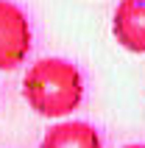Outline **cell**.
Wrapping results in <instances>:
<instances>
[{"mask_svg":"<svg viewBox=\"0 0 145 148\" xmlns=\"http://www.w3.org/2000/svg\"><path fill=\"white\" fill-rule=\"evenodd\" d=\"M23 98L42 117H67L84 98L81 70L59 56L39 59L23 78Z\"/></svg>","mask_w":145,"mask_h":148,"instance_id":"obj_1","label":"cell"},{"mask_svg":"<svg viewBox=\"0 0 145 148\" xmlns=\"http://www.w3.org/2000/svg\"><path fill=\"white\" fill-rule=\"evenodd\" d=\"M31 50V25L20 6L0 0V70H17Z\"/></svg>","mask_w":145,"mask_h":148,"instance_id":"obj_2","label":"cell"},{"mask_svg":"<svg viewBox=\"0 0 145 148\" xmlns=\"http://www.w3.org/2000/svg\"><path fill=\"white\" fill-rule=\"evenodd\" d=\"M114 39L131 53H145V0H120L112 17Z\"/></svg>","mask_w":145,"mask_h":148,"instance_id":"obj_3","label":"cell"},{"mask_svg":"<svg viewBox=\"0 0 145 148\" xmlns=\"http://www.w3.org/2000/svg\"><path fill=\"white\" fill-rule=\"evenodd\" d=\"M39 148H103V143H101V134L92 123L62 120L45 132Z\"/></svg>","mask_w":145,"mask_h":148,"instance_id":"obj_4","label":"cell"},{"mask_svg":"<svg viewBox=\"0 0 145 148\" xmlns=\"http://www.w3.org/2000/svg\"><path fill=\"white\" fill-rule=\"evenodd\" d=\"M123 148H145L142 143H134V145H123Z\"/></svg>","mask_w":145,"mask_h":148,"instance_id":"obj_5","label":"cell"}]
</instances>
